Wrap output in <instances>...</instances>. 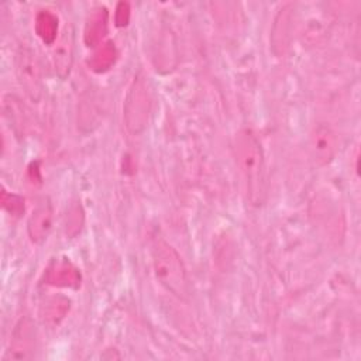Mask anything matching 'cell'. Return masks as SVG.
<instances>
[{
  "label": "cell",
  "mask_w": 361,
  "mask_h": 361,
  "mask_svg": "<svg viewBox=\"0 0 361 361\" xmlns=\"http://www.w3.org/2000/svg\"><path fill=\"white\" fill-rule=\"evenodd\" d=\"M235 154L247 199L252 206H259L265 190V161L261 142L251 130L238 133Z\"/></svg>",
  "instance_id": "6da1fadb"
},
{
  "label": "cell",
  "mask_w": 361,
  "mask_h": 361,
  "mask_svg": "<svg viewBox=\"0 0 361 361\" xmlns=\"http://www.w3.org/2000/svg\"><path fill=\"white\" fill-rule=\"evenodd\" d=\"M152 268L159 283L178 298H186L189 285L183 261L178 251L162 238H155L151 250Z\"/></svg>",
  "instance_id": "7a4b0ae2"
},
{
  "label": "cell",
  "mask_w": 361,
  "mask_h": 361,
  "mask_svg": "<svg viewBox=\"0 0 361 361\" xmlns=\"http://www.w3.org/2000/svg\"><path fill=\"white\" fill-rule=\"evenodd\" d=\"M151 111V94L144 78L137 76L124 100V123L131 134H140L148 123Z\"/></svg>",
  "instance_id": "3957f363"
},
{
  "label": "cell",
  "mask_w": 361,
  "mask_h": 361,
  "mask_svg": "<svg viewBox=\"0 0 361 361\" xmlns=\"http://www.w3.org/2000/svg\"><path fill=\"white\" fill-rule=\"evenodd\" d=\"M16 75L25 94L31 100L38 102L44 89L42 69L35 52L28 47H20L16 54Z\"/></svg>",
  "instance_id": "277c9868"
},
{
  "label": "cell",
  "mask_w": 361,
  "mask_h": 361,
  "mask_svg": "<svg viewBox=\"0 0 361 361\" xmlns=\"http://www.w3.org/2000/svg\"><path fill=\"white\" fill-rule=\"evenodd\" d=\"M337 149V135L331 130V127H329L327 124L314 126L309 140V151L314 164L319 166L329 165L334 159Z\"/></svg>",
  "instance_id": "5b68a950"
},
{
  "label": "cell",
  "mask_w": 361,
  "mask_h": 361,
  "mask_svg": "<svg viewBox=\"0 0 361 361\" xmlns=\"http://www.w3.org/2000/svg\"><path fill=\"white\" fill-rule=\"evenodd\" d=\"M37 347V330L34 323L25 317L21 319L11 336L6 360H28L34 355Z\"/></svg>",
  "instance_id": "8992f818"
},
{
  "label": "cell",
  "mask_w": 361,
  "mask_h": 361,
  "mask_svg": "<svg viewBox=\"0 0 361 361\" xmlns=\"http://www.w3.org/2000/svg\"><path fill=\"white\" fill-rule=\"evenodd\" d=\"M45 282L56 288L78 289L80 286V272L66 258L54 259L45 271Z\"/></svg>",
  "instance_id": "52a82bcc"
},
{
  "label": "cell",
  "mask_w": 361,
  "mask_h": 361,
  "mask_svg": "<svg viewBox=\"0 0 361 361\" xmlns=\"http://www.w3.org/2000/svg\"><path fill=\"white\" fill-rule=\"evenodd\" d=\"M109 28V13L103 6L94 7L85 24L83 39L87 47H99L107 34Z\"/></svg>",
  "instance_id": "ba28073f"
},
{
  "label": "cell",
  "mask_w": 361,
  "mask_h": 361,
  "mask_svg": "<svg viewBox=\"0 0 361 361\" xmlns=\"http://www.w3.org/2000/svg\"><path fill=\"white\" fill-rule=\"evenodd\" d=\"M52 206L48 202L41 203L31 214L28 220V235L32 243H42L47 240L51 228H52Z\"/></svg>",
  "instance_id": "9c48e42d"
},
{
  "label": "cell",
  "mask_w": 361,
  "mask_h": 361,
  "mask_svg": "<svg viewBox=\"0 0 361 361\" xmlns=\"http://www.w3.org/2000/svg\"><path fill=\"white\" fill-rule=\"evenodd\" d=\"M73 55V34L71 28H65L59 42L54 49V65L59 78H66L72 66Z\"/></svg>",
  "instance_id": "30bf717a"
},
{
  "label": "cell",
  "mask_w": 361,
  "mask_h": 361,
  "mask_svg": "<svg viewBox=\"0 0 361 361\" xmlns=\"http://www.w3.org/2000/svg\"><path fill=\"white\" fill-rule=\"evenodd\" d=\"M71 307V300L65 296H52L41 307V317L48 326H58Z\"/></svg>",
  "instance_id": "8fae6325"
},
{
  "label": "cell",
  "mask_w": 361,
  "mask_h": 361,
  "mask_svg": "<svg viewBox=\"0 0 361 361\" xmlns=\"http://www.w3.org/2000/svg\"><path fill=\"white\" fill-rule=\"evenodd\" d=\"M116 59H117V49L114 44L111 41H106V42H102L94 49L92 56L87 59V65L93 72L102 73L109 71L114 65Z\"/></svg>",
  "instance_id": "7c38bea8"
},
{
  "label": "cell",
  "mask_w": 361,
  "mask_h": 361,
  "mask_svg": "<svg viewBox=\"0 0 361 361\" xmlns=\"http://www.w3.org/2000/svg\"><path fill=\"white\" fill-rule=\"evenodd\" d=\"M35 32L44 44H52L56 39L58 17L51 10H41L35 17Z\"/></svg>",
  "instance_id": "4fadbf2b"
},
{
  "label": "cell",
  "mask_w": 361,
  "mask_h": 361,
  "mask_svg": "<svg viewBox=\"0 0 361 361\" xmlns=\"http://www.w3.org/2000/svg\"><path fill=\"white\" fill-rule=\"evenodd\" d=\"M1 204L11 216H21L24 213V199L14 193H7L3 190L1 193Z\"/></svg>",
  "instance_id": "5bb4252c"
},
{
  "label": "cell",
  "mask_w": 361,
  "mask_h": 361,
  "mask_svg": "<svg viewBox=\"0 0 361 361\" xmlns=\"http://www.w3.org/2000/svg\"><path fill=\"white\" fill-rule=\"evenodd\" d=\"M82 223H83L82 209L79 204H73L68 210V216H66V234L68 235L78 234L82 227Z\"/></svg>",
  "instance_id": "9a60e30c"
},
{
  "label": "cell",
  "mask_w": 361,
  "mask_h": 361,
  "mask_svg": "<svg viewBox=\"0 0 361 361\" xmlns=\"http://www.w3.org/2000/svg\"><path fill=\"white\" fill-rule=\"evenodd\" d=\"M130 4L126 1H121L117 4L116 8V24L118 27H124L127 25V23L130 21Z\"/></svg>",
  "instance_id": "2e32d148"
}]
</instances>
